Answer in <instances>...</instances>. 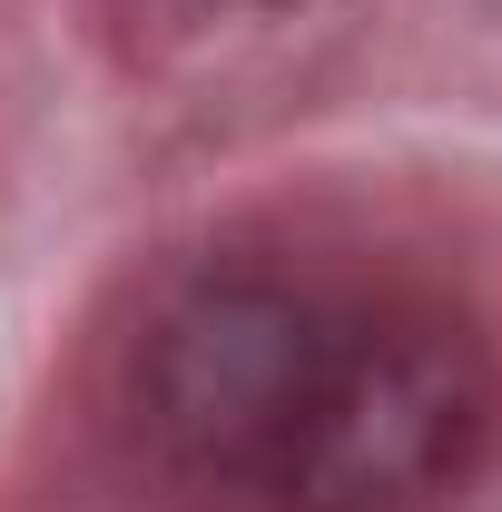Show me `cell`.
Here are the masks:
<instances>
[{
	"mask_svg": "<svg viewBox=\"0 0 502 512\" xmlns=\"http://www.w3.org/2000/svg\"><path fill=\"white\" fill-rule=\"evenodd\" d=\"M502 384L443 306H345L296 434L266 473L276 512H443L493 453Z\"/></svg>",
	"mask_w": 502,
	"mask_h": 512,
	"instance_id": "obj_1",
	"label": "cell"
},
{
	"mask_svg": "<svg viewBox=\"0 0 502 512\" xmlns=\"http://www.w3.org/2000/svg\"><path fill=\"white\" fill-rule=\"evenodd\" d=\"M345 335V296L286 266H197L128 355L138 444L188 493H266Z\"/></svg>",
	"mask_w": 502,
	"mask_h": 512,
	"instance_id": "obj_2",
	"label": "cell"
}]
</instances>
